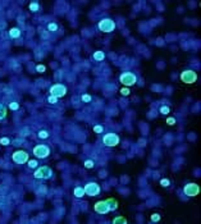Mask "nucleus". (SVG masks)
I'll list each match as a JSON object with an SVG mask.
<instances>
[{"label":"nucleus","mask_w":201,"mask_h":224,"mask_svg":"<svg viewBox=\"0 0 201 224\" xmlns=\"http://www.w3.org/2000/svg\"><path fill=\"white\" fill-rule=\"evenodd\" d=\"M7 115V109L3 104H0V119H4Z\"/></svg>","instance_id":"dca6fc26"},{"label":"nucleus","mask_w":201,"mask_h":224,"mask_svg":"<svg viewBox=\"0 0 201 224\" xmlns=\"http://www.w3.org/2000/svg\"><path fill=\"white\" fill-rule=\"evenodd\" d=\"M159 220H160V215H159V214H152V215H151V221L156 223V221H159Z\"/></svg>","instance_id":"cd10ccee"},{"label":"nucleus","mask_w":201,"mask_h":224,"mask_svg":"<svg viewBox=\"0 0 201 224\" xmlns=\"http://www.w3.org/2000/svg\"><path fill=\"white\" fill-rule=\"evenodd\" d=\"M105 58V54L103 51H95L94 53V59L95 60H104Z\"/></svg>","instance_id":"2eb2a0df"},{"label":"nucleus","mask_w":201,"mask_h":224,"mask_svg":"<svg viewBox=\"0 0 201 224\" xmlns=\"http://www.w3.org/2000/svg\"><path fill=\"white\" fill-rule=\"evenodd\" d=\"M106 201H108V204H109V206H110V210H117V209H118V202H117L114 198H108Z\"/></svg>","instance_id":"4468645a"},{"label":"nucleus","mask_w":201,"mask_h":224,"mask_svg":"<svg viewBox=\"0 0 201 224\" xmlns=\"http://www.w3.org/2000/svg\"><path fill=\"white\" fill-rule=\"evenodd\" d=\"M51 175H53V170L49 166H40L33 173V177L37 179H49V178H51Z\"/></svg>","instance_id":"7ed1b4c3"},{"label":"nucleus","mask_w":201,"mask_h":224,"mask_svg":"<svg viewBox=\"0 0 201 224\" xmlns=\"http://www.w3.org/2000/svg\"><path fill=\"white\" fill-rule=\"evenodd\" d=\"M82 100L85 103H90L91 101V96L90 95H82Z\"/></svg>","instance_id":"7c9ffc66"},{"label":"nucleus","mask_w":201,"mask_h":224,"mask_svg":"<svg viewBox=\"0 0 201 224\" xmlns=\"http://www.w3.org/2000/svg\"><path fill=\"white\" fill-rule=\"evenodd\" d=\"M65 94H67V88H65V86L62 85V83L53 85V86L50 87V95H51V96H55V97L59 99V97L65 96Z\"/></svg>","instance_id":"0eeeda50"},{"label":"nucleus","mask_w":201,"mask_h":224,"mask_svg":"<svg viewBox=\"0 0 201 224\" xmlns=\"http://www.w3.org/2000/svg\"><path fill=\"white\" fill-rule=\"evenodd\" d=\"M73 195L77 197V198H81V197H83L86 193H85V189H83V187H76L74 188V191H73Z\"/></svg>","instance_id":"f8f14e48"},{"label":"nucleus","mask_w":201,"mask_h":224,"mask_svg":"<svg viewBox=\"0 0 201 224\" xmlns=\"http://www.w3.org/2000/svg\"><path fill=\"white\" fill-rule=\"evenodd\" d=\"M103 141H104L105 146L114 147V146H117V145L119 143V137H118V134H115V133H106L104 136V138H103Z\"/></svg>","instance_id":"1a4fd4ad"},{"label":"nucleus","mask_w":201,"mask_h":224,"mask_svg":"<svg viewBox=\"0 0 201 224\" xmlns=\"http://www.w3.org/2000/svg\"><path fill=\"white\" fill-rule=\"evenodd\" d=\"M10 141L8 137H3V138H0V145H3V146H7V145H9Z\"/></svg>","instance_id":"5701e85b"},{"label":"nucleus","mask_w":201,"mask_h":224,"mask_svg":"<svg viewBox=\"0 0 201 224\" xmlns=\"http://www.w3.org/2000/svg\"><path fill=\"white\" fill-rule=\"evenodd\" d=\"M94 132H96V133H103V127H101V126H95V127H94Z\"/></svg>","instance_id":"2f4dec72"},{"label":"nucleus","mask_w":201,"mask_h":224,"mask_svg":"<svg viewBox=\"0 0 201 224\" xmlns=\"http://www.w3.org/2000/svg\"><path fill=\"white\" fill-rule=\"evenodd\" d=\"M160 184H161L163 187H168V186L170 184V181H169V179H161V181H160Z\"/></svg>","instance_id":"bb28decb"},{"label":"nucleus","mask_w":201,"mask_h":224,"mask_svg":"<svg viewBox=\"0 0 201 224\" xmlns=\"http://www.w3.org/2000/svg\"><path fill=\"white\" fill-rule=\"evenodd\" d=\"M48 30L50 31V32H55L58 30V25L57 23H49L48 25Z\"/></svg>","instance_id":"aec40b11"},{"label":"nucleus","mask_w":201,"mask_h":224,"mask_svg":"<svg viewBox=\"0 0 201 224\" xmlns=\"http://www.w3.org/2000/svg\"><path fill=\"white\" fill-rule=\"evenodd\" d=\"M39 9H40V5L37 3H31L30 4V10L31 12H37Z\"/></svg>","instance_id":"a211bd4d"},{"label":"nucleus","mask_w":201,"mask_h":224,"mask_svg":"<svg viewBox=\"0 0 201 224\" xmlns=\"http://www.w3.org/2000/svg\"><path fill=\"white\" fill-rule=\"evenodd\" d=\"M57 101H58V97H55V96H49L48 97V103H50V104H57Z\"/></svg>","instance_id":"b1692460"},{"label":"nucleus","mask_w":201,"mask_h":224,"mask_svg":"<svg viewBox=\"0 0 201 224\" xmlns=\"http://www.w3.org/2000/svg\"><path fill=\"white\" fill-rule=\"evenodd\" d=\"M197 80V74L195 71H191V69H188V71H184L181 73V81L187 83V85H191V83H195Z\"/></svg>","instance_id":"39448f33"},{"label":"nucleus","mask_w":201,"mask_h":224,"mask_svg":"<svg viewBox=\"0 0 201 224\" xmlns=\"http://www.w3.org/2000/svg\"><path fill=\"white\" fill-rule=\"evenodd\" d=\"M85 166L87 168V169H91V168L95 166V163H94L92 160H86V161H85Z\"/></svg>","instance_id":"4be33fe9"},{"label":"nucleus","mask_w":201,"mask_h":224,"mask_svg":"<svg viewBox=\"0 0 201 224\" xmlns=\"http://www.w3.org/2000/svg\"><path fill=\"white\" fill-rule=\"evenodd\" d=\"M37 136H39L40 138H42V140H45V138L49 137V132H48V131H40Z\"/></svg>","instance_id":"6ab92c4d"},{"label":"nucleus","mask_w":201,"mask_h":224,"mask_svg":"<svg viewBox=\"0 0 201 224\" xmlns=\"http://www.w3.org/2000/svg\"><path fill=\"white\" fill-rule=\"evenodd\" d=\"M45 69H46L45 65H41V64H39V65L36 67V71H37L39 73H44V72H45Z\"/></svg>","instance_id":"a878e982"},{"label":"nucleus","mask_w":201,"mask_h":224,"mask_svg":"<svg viewBox=\"0 0 201 224\" xmlns=\"http://www.w3.org/2000/svg\"><path fill=\"white\" fill-rule=\"evenodd\" d=\"M94 210L97 212V214L104 215V214H108V212L110 211V206H109L106 200L105 201H97V202L94 205Z\"/></svg>","instance_id":"9d476101"},{"label":"nucleus","mask_w":201,"mask_h":224,"mask_svg":"<svg viewBox=\"0 0 201 224\" xmlns=\"http://www.w3.org/2000/svg\"><path fill=\"white\" fill-rule=\"evenodd\" d=\"M83 189H85V193L86 195H88V196H97L99 193H100V186L97 184V183H95V182H88V183H86L85 184V187H83Z\"/></svg>","instance_id":"6e6552de"},{"label":"nucleus","mask_w":201,"mask_h":224,"mask_svg":"<svg viewBox=\"0 0 201 224\" xmlns=\"http://www.w3.org/2000/svg\"><path fill=\"white\" fill-rule=\"evenodd\" d=\"M37 166V161L36 160H30L28 161V168H36Z\"/></svg>","instance_id":"c85d7f7f"},{"label":"nucleus","mask_w":201,"mask_h":224,"mask_svg":"<svg viewBox=\"0 0 201 224\" xmlns=\"http://www.w3.org/2000/svg\"><path fill=\"white\" fill-rule=\"evenodd\" d=\"M120 94L123 95V96H128V95H129V90L124 87V88H122V90H120Z\"/></svg>","instance_id":"c756f323"},{"label":"nucleus","mask_w":201,"mask_h":224,"mask_svg":"<svg viewBox=\"0 0 201 224\" xmlns=\"http://www.w3.org/2000/svg\"><path fill=\"white\" fill-rule=\"evenodd\" d=\"M9 36L12 37V39H18V37L21 36V30H19V28H16V27L12 28V30L9 31Z\"/></svg>","instance_id":"ddd939ff"},{"label":"nucleus","mask_w":201,"mask_h":224,"mask_svg":"<svg viewBox=\"0 0 201 224\" xmlns=\"http://www.w3.org/2000/svg\"><path fill=\"white\" fill-rule=\"evenodd\" d=\"M183 192L188 197H195L200 193V186L197 183H187L183 187Z\"/></svg>","instance_id":"423d86ee"},{"label":"nucleus","mask_w":201,"mask_h":224,"mask_svg":"<svg viewBox=\"0 0 201 224\" xmlns=\"http://www.w3.org/2000/svg\"><path fill=\"white\" fill-rule=\"evenodd\" d=\"M166 123H168L169 126H174L175 124V119L174 118H168L166 119Z\"/></svg>","instance_id":"473e14b6"},{"label":"nucleus","mask_w":201,"mask_h":224,"mask_svg":"<svg viewBox=\"0 0 201 224\" xmlns=\"http://www.w3.org/2000/svg\"><path fill=\"white\" fill-rule=\"evenodd\" d=\"M12 159L17 164H25L26 161H28V154L23 150H18L12 155Z\"/></svg>","instance_id":"9b49d317"},{"label":"nucleus","mask_w":201,"mask_h":224,"mask_svg":"<svg viewBox=\"0 0 201 224\" xmlns=\"http://www.w3.org/2000/svg\"><path fill=\"white\" fill-rule=\"evenodd\" d=\"M113 223H114V224H118V223H127V219L123 218V216H118V218L113 219Z\"/></svg>","instance_id":"412c9836"},{"label":"nucleus","mask_w":201,"mask_h":224,"mask_svg":"<svg viewBox=\"0 0 201 224\" xmlns=\"http://www.w3.org/2000/svg\"><path fill=\"white\" fill-rule=\"evenodd\" d=\"M49 154H50V149L46 145H37V146H35V149H33V155H35L37 159H45L49 156Z\"/></svg>","instance_id":"20e7f679"},{"label":"nucleus","mask_w":201,"mask_h":224,"mask_svg":"<svg viewBox=\"0 0 201 224\" xmlns=\"http://www.w3.org/2000/svg\"><path fill=\"white\" fill-rule=\"evenodd\" d=\"M99 30L101 31V32H105V33H109V32H113L115 30V22L113 19H110V18H104L103 21H100L99 22V25H97Z\"/></svg>","instance_id":"f257e3e1"},{"label":"nucleus","mask_w":201,"mask_h":224,"mask_svg":"<svg viewBox=\"0 0 201 224\" xmlns=\"http://www.w3.org/2000/svg\"><path fill=\"white\" fill-rule=\"evenodd\" d=\"M159 111H160V114H163V115H168L170 113V109H169V106H161Z\"/></svg>","instance_id":"f3484780"},{"label":"nucleus","mask_w":201,"mask_h":224,"mask_svg":"<svg viewBox=\"0 0 201 224\" xmlns=\"http://www.w3.org/2000/svg\"><path fill=\"white\" fill-rule=\"evenodd\" d=\"M9 108H10V110H18L19 109V104L18 103H10Z\"/></svg>","instance_id":"393cba45"},{"label":"nucleus","mask_w":201,"mask_h":224,"mask_svg":"<svg viewBox=\"0 0 201 224\" xmlns=\"http://www.w3.org/2000/svg\"><path fill=\"white\" fill-rule=\"evenodd\" d=\"M119 81H120V83L123 85V86L129 87V86H133V85L136 83L137 77H136V74H133L132 72H124L123 74H120Z\"/></svg>","instance_id":"f03ea898"}]
</instances>
